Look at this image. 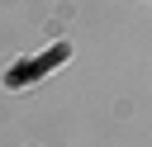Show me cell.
<instances>
[{
	"mask_svg": "<svg viewBox=\"0 0 152 147\" xmlns=\"http://www.w3.org/2000/svg\"><path fill=\"white\" fill-rule=\"evenodd\" d=\"M62 57H66V47H52V52H48L38 66H19V71L10 76V85H24V81H28V71H43V66H52V62H62Z\"/></svg>",
	"mask_w": 152,
	"mask_h": 147,
	"instance_id": "cell-1",
	"label": "cell"
}]
</instances>
